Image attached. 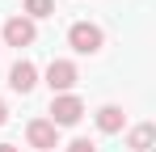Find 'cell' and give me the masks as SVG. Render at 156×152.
Returning <instances> with one entry per match:
<instances>
[{
  "instance_id": "cell-5",
  "label": "cell",
  "mask_w": 156,
  "mask_h": 152,
  "mask_svg": "<svg viewBox=\"0 0 156 152\" xmlns=\"http://www.w3.org/2000/svg\"><path fill=\"white\" fill-rule=\"evenodd\" d=\"M34 38H38V30H34L30 17H9L4 21V47H30Z\"/></svg>"
},
{
  "instance_id": "cell-11",
  "label": "cell",
  "mask_w": 156,
  "mask_h": 152,
  "mask_svg": "<svg viewBox=\"0 0 156 152\" xmlns=\"http://www.w3.org/2000/svg\"><path fill=\"white\" fill-rule=\"evenodd\" d=\"M9 123V106H4V101H0V127Z\"/></svg>"
},
{
  "instance_id": "cell-2",
  "label": "cell",
  "mask_w": 156,
  "mask_h": 152,
  "mask_svg": "<svg viewBox=\"0 0 156 152\" xmlns=\"http://www.w3.org/2000/svg\"><path fill=\"white\" fill-rule=\"evenodd\" d=\"M84 118V101L76 93H55L51 97V123L55 127H76Z\"/></svg>"
},
{
  "instance_id": "cell-3",
  "label": "cell",
  "mask_w": 156,
  "mask_h": 152,
  "mask_svg": "<svg viewBox=\"0 0 156 152\" xmlns=\"http://www.w3.org/2000/svg\"><path fill=\"white\" fill-rule=\"evenodd\" d=\"M76 80H80V72H76L72 59H51V63H47V85H51V93H72Z\"/></svg>"
},
{
  "instance_id": "cell-12",
  "label": "cell",
  "mask_w": 156,
  "mask_h": 152,
  "mask_svg": "<svg viewBox=\"0 0 156 152\" xmlns=\"http://www.w3.org/2000/svg\"><path fill=\"white\" fill-rule=\"evenodd\" d=\"M0 152H21V148H17V144H0Z\"/></svg>"
},
{
  "instance_id": "cell-4",
  "label": "cell",
  "mask_w": 156,
  "mask_h": 152,
  "mask_svg": "<svg viewBox=\"0 0 156 152\" xmlns=\"http://www.w3.org/2000/svg\"><path fill=\"white\" fill-rule=\"evenodd\" d=\"M26 139H30L34 152H47V148L59 144V127H55L51 118H30V123H26Z\"/></svg>"
},
{
  "instance_id": "cell-1",
  "label": "cell",
  "mask_w": 156,
  "mask_h": 152,
  "mask_svg": "<svg viewBox=\"0 0 156 152\" xmlns=\"http://www.w3.org/2000/svg\"><path fill=\"white\" fill-rule=\"evenodd\" d=\"M101 42H105L101 25H93V21H72V25H68V47L80 51V55H97Z\"/></svg>"
},
{
  "instance_id": "cell-7",
  "label": "cell",
  "mask_w": 156,
  "mask_h": 152,
  "mask_svg": "<svg viewBox=\"0 0 156 152\" xmlns=\"http://www.w3.org/2000/svg\"><path fill=\"white\" fill-rule=\"evenodd\" d=\"M122 123H127L122 106H101V110H97V131H105V135H118Z\"/></svg>"
},
{
  "instance_id": "cell-9",
  "label": "cell",
  "mask_w": 156,
  "mask_h": 152,
  "mask_svg": "<svg viewBox=\"0 0 156 152\" xmlns=\"http://www.w3.org/2000/svg\"><path fill=\"white\" fill-rule=\"evenodd\" d=\"M30 21H38V17H55V0H26V13Z\"/></svg>"
},
{
  "instance_id": "cell-8",
  "label": "cell",
  "mask_w": 156,
  "mask_h": 152,
  "mask_svg": "<svg viewBox=\"0 0 156 152\" xmlns=\"http://www.w3.org/2000/svg\"><path fill=\"white\" fill-rule=\"evenodd\" d=\"M152 139H156V127H152V123H139V127L127 135V148H131V152H148Z\"/></svg>"
},
{
  "instance_id": "cell-6",
  "label": "cell",
  "mask_w": 156,
  "mask_h": 152,
  "mask_svg": "<svg viewBox=\"0 0 156 152\" xmlns=\"http://www.w3.org/2000/svg\"><path fill=\"white\" fill-rule=\"evenodd\" d=\"M34 85H38V68H34L30 59H17V63L9 68V89H13V93H34Z\"/></svg>"
},
{
  "instance_id": "cell-10",
  "label": "cell",
  "mask_w": 156,
  "mask_h": 152,
  "mask_svg": "<svg viewBox=\"0 0 156 152\" xmlns=\"http://www.w3.org/2000/svg\"><path fill=\"white\" fill-rule=\"evenodd\" d=\"M68 152H97V144H93V139H72Z\"/></svg>"
}]
</instances>
